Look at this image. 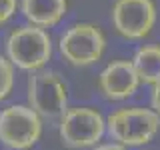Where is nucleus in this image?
Wrapping results in <instances>:
<instances>
[{
	"label": "nucleus",
	"mask_w": 160,
	"mask_h": 150,
	"mask_svg": "<svg viewBox=\"0 0 160 150\" xmlns=\"http://www.w3.org/2000/svg\"><path fill=\"white\" fill-rule=\"evenodd\" d=\"M2 150H10V148H2Z\"/></svg>",
	"instance_id": "15"
},
{
	"label": "nucleus",
	"mask_w": 160,
	"mask_h": 150,
	"mask_svg": "<svg viewBox=\"0 0 160 150\" xmlns=\"http://www.w3.org/2000/svg\"><path fill=\"white\" fill-rule=\"evenodd\" d=\"M106 134V118L92 106H72L60 116L58 136L72 150L94 148Z\"/></svg>",
	"instance_id": "4"
},
{
	"label": "nucleus",
	"mask_w": 160,
	"mask_h": 150,
	"mask_svg": "<svg viewBox=\"0 0 160 150\" xmlns=\"http://www.w3.org/2000/svg\"><path fill=\"white\" fill-rule=\"evenodd\" d=\"M160 116L152 108L122 106L106 116V134L124 148L144 146L158 134Z\"/></svg>",
	"instance_id": "1"
},
{
	"label": "nucleus",
	"mask_w": 160,
	"mask_h": 150,
	"mask_svg": "<svg viewBox=\"0 0 160 150\" xmlns=\"http://www.w3.org/2000/svg\"><path fill=\"white\" fill-rule=\"evenodd\" d=\"M22 16L32 26H56L68 10V0H18Z\"/></svg>",
	"instance_id": "9"
},
{
	"label": "nucleus",
	"mask_w": 160,
	"mask_h": 150,
	"mask_svg": "<svg viewBox=\"0 0 160 150\" xmlns=\"http://www.w3.org/2000/svg\"><path fill=\"white\" fill-rule=\"evenodd\" d=\"M132 66L136 70L140 82L154 84L160 82V44H142L132 56Z\"/></svg>",
	"instance_id": "10"
},
{
	"label": "nucleus",
	"mask_w": 160,
	"mask_h": 150,
	"mask_svg": "<svg viewBox=\"0 0 160 150\" xmlns=\"http://www.w3.org/2000/svg\"><path fill=\"white\" fill-rule=\"evenodd\" d=\"M26 98L28 106L42 120H56L68 110V86L54 70L42 68L30 74Z\"/></svg>",
	"instance_id": "3"
},
{
	"label": "nucleus",
	"mask_w": 160,
	"mask_h": 150,
	"mask_svg": "<svg viewBox=\"0 0 160 150\" xmlns=\"http://www.w3.org/2000/svg\"><path fill=\"white\" fill-rule=\"evenodd\" d=\"M90 150H128V148L120 146V144H116V142H104V144H96V146L90 148Z\"/></svg>",
	"instance_id": "14"
},
{
	"label": "nucleus",
	"mask_w": 160,
	"mask_h": 150,
	"mask_svg": "<svg viewBox=\"0 0 160 150\" xmlns=\"http://www.w3.org/2000/svg\"><path fill=\"white\" fill-rule=\"evenodd\" d=\"M98 92L106 100H126L136 94L140 78L130 60H112L102 68L96 80Z\"/></svg>",
	"instance_id": "8"
},
{
	"label": "nucleus",
	"mask_w": 160,
	"mask_h": 150,
	"mask_svg": "<svg viewBox=\"0 0 160 150\" xmlns=\"http://www.w3.org/2000/svg\"><path fill=\"white\" fill-rule=\"evenodd\" d=\"M14 88V66L12 62L0 54V102L10 96Z\"/></svg>",
	"instance_id": "11"
},
{
	"label": "nucleus",
	"mask_w": 160,
	"mask_h": 150,
	"mask_svg": "<svg viewBox=\"0 0 160 150\" xmlns=\"http://www.w3.org/2000/svg\"><path fill=\"white\" fill-rule=\"evenodd\" d=\"M16 8H18V0H0V26L6 24L16 14Z\"/></svg>",
	"instance_id": "12"
},
{
	"label": "nucleus",
	"mask_w": 160,
	"mask_h": 150,
	"mask_svg": "<svg viewBox=\"0 0 160 150\" xmlns=\"http://www.w3.org/2000/svg\"><path fill=\"white\" fill-rule=\"evenodd\" d=\"M106 48V36L100 26L90 22H76L68 26L58 40V50L62 58L72 66L96 64Z\"/></svg>",
	"instance_id": "5"
},
{
	"label": "nucleus",
	"mask_w": 160,
	"mask_h": 150,
	"mask_svg": "<svg viewBox=\"0 0 160 150\" xmlns=\"http://www.w3.org/2000/svg\"><path fill=\"white\" fill-rule=\"evenodd\" d=\"M6 58L12 62V66L26 72H38L48 64L52 58V38L44 28L32 26H18L10 30L4 42Z\"/></svg>",
	"instance_id": "2"
},
{
	"label": "nucleus",
	"mask_w": 160,
	"mask_h": 150,
	"mask_svg": "<svg viewBox=\"0 0 160 150\" xmlns=\"http://www.w3.org/2000/svg\"><path fill=\"white\" fill-rule=\"evenodd\" d=\"M42 136V118L28 104L0 110V142L10 150H30Z\"/></svg>",
	"instance_id": "6"
},
{
	"label": "nucleus",
	"mask_w": 160,
	"mask_h": 150,
	"mask_svg": "<svg viewBox=\"0 0 160 150\" xmlns=\"http://www.w3.org/2000/svg\"><path fill=\"white\" fill-rule=\"evenodd\" d=\"M150 108L160 116V82L152 86V92H150Z\"/></svg>",
	"instance_id": "13"
},
{
	"label": "nucleus",
	"mask_w": 160,
	"mask_h": 150,
	"mask_svg": "<svg viewBox=\"0 0 160 150\" xmlns=\"http://www.w3.org/2000/svg\"><path fill=\"white\" fill-rule=\"evenodd\" d=\"M154 0H114L110 8V22L126 40H142L156 24Z\"/></svg>",
	"instance_id": "7"
}]
</instances>
